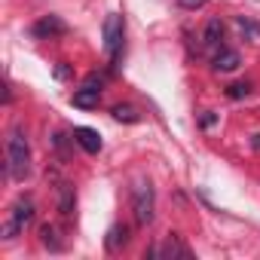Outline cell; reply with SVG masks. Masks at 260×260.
<instances>
[{"label":"cell","instance_id":"6da1fadb","mask_svg":"<svg viewBox=\"0 0 260 260\" xmlns=\"http://www.w3.org/2000/svg\"><path fill=\"white\" fill-rule=\"evenodd\" d=\"M7 166H10V175L16 181H25V175L31 172V147H28V138L22 128H13L10 138H7Z\"/></svg>","mask_w":260,"mask_h":260},{"label":"cell","instance_id":"7a4b0ae2","mask_svg":"<svg viewBox=\"0 0 260 260\" xmlns=\"http://www.w3.org/2000/svg\"><path fill=\"white\" fill-rule=\"evenodd\" d=\"M132 214H135V220L141 226L153 223V217H156V196H153L150 181H138L132 187Z\"/></svg>","mask_w":260,"mask_h":260},{"label":"cell","instance_id":"3957f363","mask_svg":"<svg viewBox=\"0 0 260 260\" xmlns=\"http://www.w3.org/2000/svg\"><path fill=\"white\" fill-rule=\"evenodd\" d=\"M34 220V202L31 199H19L10 211V220L4 223V239H16L19 233H25V226Z\"/></svg>","mask_w":260,"mask_h":260},{"label":"cell","instance_id":"277c9868","mask_svg":"<svg viewBox=\"0 0 260 260\" xmlns=\"http://www.w3.org/2000/svg\"><path fill=\"white\" fill-rule=\"evenodd\" d=\"M122 31H125V22L119 13H110L104 19V52L116 61L119 58V49H122Z\"/></svg>","mask_w":260,"mask_h":260},{"label":"cell","instance_id":"5b68a950","mask_svg":"<svg viewBox=\"0 0 260 260\" xmlns=\"http://www.w3.org/2000/svg\"><path fill=\"white\" fill-rule=\"evenodd\" d=\"M98 101H101V77H89L86 83H83V89H77L74 95H71V104L74 107H83V110H92V107H98Z\"/></svg>","mask_w":260,"mask_h":260},{"label":"cell","instance_id":"8992f818","mask_svg":"<svg viewBox=\"0 0 260 260\" xmlns=\"http://www.w3.org/2000/svg\"><path fill=\"white\" fill-rule=\"evenodd\" d=\"M31 34L34 37H61V34H68V25H64V19H58V16H43L34 28H31Z\"/></svg>","mask_w":260,"mask_h":260},{"label":"cell","instance_id":"52a82bcc","mask_svg":"<svg viewBox=\"0 0 260 260\" xmlns=\"http://www.w3.org/2000/svg\"><path fill=\"white\" fill-rule=\"evenodd\" d=\"M71 138H74V141H77V144H80V147H83L86 153H98V150H101V135L95 132V128H86V125H77Z\"/></svg>","mask_w":260,"mask_h":260},{"label":"cell","instance_id":"ba28073f","mask_svg":"<svg viewBox=\"0 0 260 260\" xmlns=\"http://www.w3.org/2000/svg\"><path fill=\"white\" fill-rule=\"evenodd\" d=\"M242 64V58H239V52L236 49H220L217 55H214V71H236Z\"/></svg>","mask_w":260,"mask_h":260},{"label":"cell","instance_id":"9c48e42d","mask_svg":"<svg viewBox=\"0 0 260 260\" xmlns=\"http://www.w3.org/2000/svg\"><path fill=\"white\" fill-rule=\"evenodd\" d=\"M220 37H223V22H220V19H208V25H205V31H202V43H205V46H217Z\"/></svg>","mask_w":260,"mask_h":260},{"label":"cell","instance_id":"30bf717a","mask_svg":"<svg viewBox=\"0 0 260 260\" xmlns=\"http://www.w3.org/2000/svg\"><path fill=\"white\" fill-rule=\"evenodd\" d=\"M159 254L162 257H190V251L181 245V239H178V233H172L169 239H166V245L159 248Z\"/></svg>","mask_w":260,"mask_h":260},{"label":"cell","instance_id":"8fae6325","mask_svg":"<svg viewBox=\"0 0 260 260\" xmlns=\"http://www.w3.org/2000/svg\"><path fill=\"white\" fill-rule=\"evenodd\" d=\"M236 28H239V34H242L245 40H251V43H257V40H260V25H257V22H251V19L239 16V19H236Z\"/></svg>","mask_w":260,"mask_h":260},{"label":"cell","instance_id":"7c38bea8","mask_svg":"<svg viewBox=\"0 0 260 260\" xmlns=\"http://www.w3.org/2000/svg\"><path fill=\"white\" fill-rule=\"evenodd\" d=\"M58 211H61L64 217H71V211H74V190H71L68 184H61V196H58Z\"/></svg>","mask_w":260,"mask_h":260},{"label":"cell","instance_id":"4fadbf2b","mask_svg":"<svg viewBox=\"0 0 260 260\" xmlns=\"http://www.w3.org/2000/svg\"><path fill=\"white\" fill-rule=\"evenodd\" d=\"M125 242H128V230H125V226H113V230L107 233V248H110V251H116V248L125 245Z\"/></svg>","mask_w":260,"mask_h":260},{"label":"cell","instance_id":"5bb4252c","mask_svg":"<svg viewBox=\"0 0 260 260\" xmlns=\"http://www.w3.org/2000/svg\"><path fill=\"white\" fill-rule=\"evenodd\" d=\"M113 119H119V122H138L141 116L135 113V107H128V104H116V107H113Z\"/></svg>","mask_w":260,"mask_h":260},{"label":"cell","instance_id":"9a60e30c","mask_svg":"<svg viewBox=\"0 0 260 260\" xmlns=\"http://www.w3.org/2000/svg\"><path fill=\"white\" fill-rule=\"evenodd\" d=\"M55 236H58V233H55V226H49V223L40 230V242H43L46 248H52V251H61V242H58Z\"/></svg>","mask_w":260,"mask_h":260},{"label":"cell","instance_id":"2e32d148","mask_svg":"<svg viewBox=\"0 0 260 260\" xmlns=\"http://www.w3.org/2000/svg\"><path fill=\"white\" fill-rule=\"evenodd\" d=\"M248 92H251V86H248V83H233V86L226 89V95H230L233 101H239V98H248Z\"/></svg>","mask_w":260,"mask_h":260},{"label":"cell","instance_id":"e0dca14e","mask_svg":"<svg viewBox=\"0 0 260 260\" xmlns=\"http://www.w3.org/2000/svg\"><path fill=\"white\" fill-rule=\"evenodd\" d=\"M214 122H217V113H211V110H205V113H202V119H199V125H202V128H211Z\"/></svg>","mask_w":260,"mask_h":260},{"label":"cell","instance_id":"ac0fdd59","mask_svg":"<svg viewBox=\"0 0 260 260\" xmlns=\"http://www.w3.org/2000/svg\"><path fill=\"white\" fill-rule=\"evenodd\" d=\"M68 77H71V68H68L64 61H58V64H55V80H68Z\"/></svg>","mask_w":260,"mask_h":260},{"label":"cell","instance_id":"d6986e66","mask_svg":"<svg viewBox=\"0 0 260 260\" xmlns=\"http://www.w3.org/2000/svg\"><path fill=\"white\" fill-rule=\"evenodd\" d=\"M178 4H181V7H187V10H196V7H202V4H205V0H178Z\"/></svg>","mask_w":260,"mask_h":260}]
</instances>
